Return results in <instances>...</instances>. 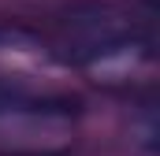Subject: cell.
Here are the masks:
<instances>
[{
	"instance_id": "1",
	"label": "cell",
	"mask_w": 160,
	"mask_h": 156,
	"mask_svg": "<svg viewBox=\"0 0 160 156\" xmlns=\"http://www.w3.org/2000/svg\"><path fill=\"white\" fill-rule=\"evenodd\" d=\"M82 89L48 41L0 30V156H71L82 134Z\"/></svg>"
},
{
	"instance_id": "2",
	"label": "cell",
	"mask_w": 160,
	"mask_h": 156,
	"mask_svg": "<svg viewBox=\"0 0 160 156\" xmlns=\"http://www.w3.org/2000/svg\"><path fill=\"white\" fill-rule=\"evenodd\" d=\"M48 48L75 75H89L104 85H130L153 75V30L149 19L116 0H82L60 11Z\"/></svg>"
},
{
	"instance_id": "3",
	"label": "cell",
	"mask_w": 160,
	"mask_h": 156,
	"mask_svg": "<svg viewBox=\"0 0 160 156\" xmlns=\"http://www.w3.org/2000/svg\"><path fill=\"white\" fill-rule=\"evenodd\" d=\"M142 4H145V11H153V4H157V0H142Z\"/></svg>"
}]
</instances>
